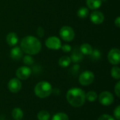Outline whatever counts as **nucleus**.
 <instances>
[{
  "mask_svg": "<svg viewBox=\"0 0 120 120\" xmlns=\"http://www.w3.org/2000/svg\"><path fill=\"white\" fill-rule=\"evenodd\" d=\"M20 49L28 55H35L40 52L41 44L35 37L27 36L21 40Z\"/></svg>",
  "mask_w": 120,
  "mask_h": 120,
  "instance_id": "f257e3e1",
  "label": "nucleus"
},
{
  "mask_svg": "<svg viewBox=\"0 0 120 120\" xmlns=\"http://www.w3.org/2000/svg\"><path fill=\"white\" fill-rule=\"evenodd\" d=\"M68 102L75 108L82 106L86 101V93L79 88H72L66 94Z\"/></svg>",
  "mask_w": 120,
  "mask_h": 120,
  "instance_id": "f03ea898",
  "label": "nucleus"
},
{
  "mask_svg": "<svg viewBox=\"0 0 120 120\" xmlns=\"http://www.w3.org/2000/svg\"><path fill=\"white\" fill-rule=\"evenodd\" d=\"M34 91L35 95L37 97L40 98H44L51 94L53 89L51 84L49 82L46 81H41L37 84Z\"/></svg>",
  "mask_w": 120,
  "mask_h": 120,
  "instance_id": "7ed1b4c3",
  "label": "nucleus"
},
{
  "mask_svg": "<svg viewBox=\"0 0 120 120\" xmlns=\"http://www.w3.org/2000/svg\"><path fill=\"white\" fill-rule=\"evenodd\" d=\"M60 36L65 41H71L74 39L75 34L74 30L70 26H63L60 30Z\"/></svg>",
  "mask_w": 120,
  "mask_h": 120,
  "instance_id": "20e7f679",
  "label": "nucleus"
},
{
  "mask_svg": "<svg viewBox=\"0 0 120 120\" xmlns=\"http://www.w3.org/2000/svg\"><path fill=\"white\" fill-rule=\"evenodd\" d=\"M94 74L89 70L84 71L79 77V82L83 86H88L93 83L94 80Z\"/></svg>",
  "mask_w": 120,
  "mask_h": 120,
  "instance_id": "39448f33",
  "label": "nucleus"
},
{
  "mask_svg": "<svg viewBox=\"0 0 120 120\" xmlns=\"http://www.w3.org/2000/svg\"><path fill=\"white\" fill-rule=\"evenodd\" d=\"M98 100L101 105L104 106H109L113 103L114 96L111 92L105 91L101 93L98 96Z\"/></svg>",
  "mask_w": 120,
  "mask_h": 120,
  "instance_id": "423d86ee",
  "label": "nucleus"
},
{
  "mask_svg": "<svg viewBox=\"0 0 120 120\" xmlns=\"http://www.w3.org/2000/svg\"><path fill=\"white\" fill-rule=\"evenodd\" d=\"M45 45L47 48L52 49V50H58L60 49L62 44L59 38L57 37H49L46 41Z\"/></svg>",
  "mask_w": 120,
  "mask_h": 120,
  "instance_id": "0eeeda50",
  "label": "nucleus"
},
{
  "mask_svg": "<svg viewBox=\"0 0 120 120\" xmlns=\"http://www.w3.org/2000/svg\"><path fill=\"white\" fill-rule=\"evenodd\" d=\"M108 59L109 62L112 65H118L120 62V51L117 48L112 49L108 54Z\"/></svg>",
  "mask_w": 120,
  "mask_h": 120,
  "instance_id": "6e6552de",
  "label": "nucleus"
},
{
  "mask_svg": "<svg viewBox=\"0 0 120 120\" xmlns=\"http://www.w3.org/2000/svg\"><path fill=\"white\" fill-rule=\"evenodd\" d=\"M32 74L31 69L27 66H22L19 68L16 71V76L18 79L21 80L27 79Z\"/></svg>",
  "mask_w": 120,
  "mask_h": 120,
  "instance_id": "1a4fd4ad",
  "label": "nucleus"
},
{
  "mask_svg": "<svg viewBox=\"0 0 120 120\" xmlns=\"http://www.w3.org/2000/svg\"><path fill=\"white\" fill-rule=\"evenodd\" d=\"M8 88L11 93H18L22 88V84L19 79L13 78L8 83Z\"/></svg>",
  "mask_w": 120,
  "mask_h": 120,
  "instance_id": "9d476101",
  "label": "nucleus"
},
{
  "mask_svg": "<svg viewBox=\"0 0 120 120\" xmlns=\"http://www.w3.org/2000/svg\"><path fill=\"white\" fill-rule=\"evenodd\" d=\"M90 20L94 24L100 25L103 22L105 16L102 12L99 11H94L90 15Z\"/></svg>",
  "mask_w": 120,
  "mask_h": 120,
  "instance_id": "9b49d317",
  "label": "nucleus"
},
{
  "mask_svg": "<svg viewBox=\"0 0 120 120\" xmlns=\"http://www.w3.org/2000/svg\"><path fill=\"white\" fill-rule=\"evenodd\" d=\"M83 54L82 53V52L80 51L79 49H75V50L72 51V54H71V57H70V59H71V61H72L73 63H79L81 62L82 60H83Z\"/></svg>",
  "mask_w": 120,
  "mask_h": 120,
  "instance_id": "f8f14e48",
  "label": "nucleus"
},
{
  "mask_svg": "<svg viewBox=\"0 0 120 120\" xmlns=\"http://www.w3.org/2000/svg\"><path fill=\"white\" fill-rule=\"evenodd\" d=\"M10 55H11V57L12 59H13L15 60H18L22 57L23 51H22V49L20 47L15 46L11 50Z\"/></svg>",
  "mask_w": 120,
  "mask_h": 120,
  "instance_id": "ddd939ff",
  "label": "nucleus"
},
{
  "mask_svg": "<svg viewBox=\"0 0 120 120\" xmlns=\"http://www.w3.org/2000/svg\"><path fill=\"white\" fill-rule=\"evenodd\" d=\"M6 42L11 46H15L18 42V37L15 32H9L6 36Z\"/></svg>",
  "mask_w": 120,
  "mask_h": 120,
  "instance_id": "4468645a",
  "label": "nucleus"
},
{
  "mask_svg": "<svg viewBox=\"0 0 120 120\" xmlns=\"http://www.w3.org/2000/svg\"><path fill=\"white\" fill-rule=\"evenodd\" d=\"M87 6L92 10H96L100 8L102 5V0H86Z\"/></svg>",
  "mask_w": 120,
  "mask_h": 120,
  "instance_id": "2eb2a0df",
  "label": "nucleus"
},
{
  "mask_svg": "<svg viewBox=\"0 0 120 120\" xmlns=\"http://www.w3.org/2000/svg\"><path fill=\"white\" fill-rule=\"evenodd\" d=\"M79 50L83 55H90L93 51V48L89 44L84 43L81 45Z\"/></svg>",
  "mask_w": 120,
  "mask_h": 120,
  "instance_id": "dca6fc26",
  "label": "nucleus"
},
{
  "mask_svg": "<svg viewBox=\"0 0 120 120\" xmlns=\"http://www.w3.org/2000/svg\"><path fill=\"white\" fill-rule=\"evenodd\" d=\"M71 62L72 61H71V59H70V57H69L68 56H62L59 59L58 64L62 68H67L70 65Z\"/></svg>",
  "mask_w": 120,
  "mask_h": 120,
  "instance_id": "f3484780",
  "label": "nucleus"
},
{
  "mask_svg": "<svg viewBox=\"0 0 120 120\" xmlns=\"http://www.w3.org/2000/svg\"><path fill=\"white\" fill-rule=\"evenodd\" d=\"M11 115L14 120H21L23 117V111L20 108H15L12 110Z\"/></svg>",
  "mask_w": 120,
  "mask_h": 120,
  "instance_id": "a211bd4d",
  "label": "nucleus"
},
{
  "mask_svg": "<svg viewBox=\"0 0 120 120\" xmlns=\"http://www.w3.org/2000/svg\"><path fill=\"white\" fill-rule=\"evenodd\" d=\"M89 13V10L86 7H81L77 11V15L80 18H86L88 17Z\"/></svg>",
  "mask_w": 120,
  "mask_h": 120,
  "instance_id": "6ab92c4d",
  "label": "nucleus"
},
{
  "mask_svg": "<svg viewBox=\"0 0 120 120\" xmlns=\"http://www.w3.org/2000/svg\"><path fill=\"white\" fill-rule=\"evenodd\" d=\"M98 98V94L95 91H89L86 94V99L89 102H94Z\"/></svg>",
  "mask_w": 120,
  "mask_h": 120,
  "instance_id": "aec40b11",
  "label": "nucleus"
},
{
  "mask_svg": "<svg viewBox=\"0 0 120 120\" xmlns=\"http://www.w3.org/2000/svg\"><path fill=\"white\" fill-rule=\"evenodd\" d=\"M50 114L46 110H41L37 114L38 120H50Z\"/></svg>",
  "mask_w": 120,
  "mask_h": 120,
  "instance_id": "412c9836",
  "label": "nucleus"
},
{
  "mask_svg": "<svg viewBox=\"0 0 120 120\" xmlns=\"http://www.w3.org/2000/svg\"><path fill=\"white\" fill-rule=\"evenodd\" d=\"M51 120H69V117L66 113L58 112L53 116Z\"/></svg>",
  "mask_w": 120,
  "mask_h": 120,
  "instance_id": "4be33fe9",
  "label": "nucleus"
},
{
  "mask_svg": "<svg viewBox=\"0 0 120 120\" xmlns=\"http://www.w3.org/2000/svg\"><path fill=\"white\" fill-rule=\"evenodd\" d=\"M111 75L115 79H120V69L117 66H114L111 70Z\"/></svg>",
  "mask_w": 120,
  "mask_h": 120,
  "instance_id": "5701e85b",
  "label": "nucleus"
},
{
  "mask_svg": "<svg viewBox=\"0 0 120 120\" xmlns=\"http://www.w3.org/2000/svg\"><path fill=\"white\" fill-rule=\"evenodd\" d=\"M94 60H98L101 58V53L98 49H93L91 53L89 55Z\"/></svg>",
  "mask_w": 120,
  "mask_h": 120,
  "instance_id": "b1692460",
  "label": "nucleus"
},
{
  "mask_svg": "<svg viewBox=\"0 0 120 120\" xmlns=\"http://www.w3.org/2000/svg\"><path fill=\"white\" fill-rule=\"evenodd\" d=\"M34 62V58L30 55H26L23 57V63L26 65H32Z\"/></svg>",
  "mask_w": 120,
  "mask_h": 120,
  "instance_id": "393cba45",
  "label": "nucleus"
},
{
  "mask_svg": "<svg viewBox=\"0 0 120 120\" xmlns=\"http://www.w3.org/2000/svg\"><path fill=\"white\" fill-rule=\"evenodd\" d=\"M98 120H115V119L112 116H111V115H110L103 114V115H101V116L98 117Z\"/></svg>",
  "mask_w": 120,
  "mask_h": 120,
  "instance_id": "a878e982",
  "label": "nucleus"
},
{
  "mask_svg": "<svg viewBox=\"0 0 120 120\" xmlns=\"http://www.w3.org/2000/svg\"><path fill=\"white\" fill-rule=\"evenodd\" d=\"M113 115H114V117L116 120H120V105H117L116 107V108L115 109V110L113 112Z\"/></svg>",
  "mask_w": 120,
  "mask_h": 120,
  "instance_id": "bb28decb",
  "label": "nucleus"
},
{
  "mask_svg": "<svg viewBox=\"0 0 120 120\" xmlns=\"http://www.w3.org/2000/svg\"><path fill=\"white\" fill-rule=\"evenodd\" d=\"M60 49H62V51L65 53H69L70 51H71L72 50V47L69 45V44H64L62 45Z\"/></svg>",
  "mask_w": 120,
  "mask_h": 120,
  "instance_id": "cd10ccee",
  "label": "nucleus"
},
{
  "mask_svg": "<svg viewBox=\"0 0 120 120\" xmlns=\"http://www.w3.org/2000/svg\"><path fill=\"white\" fill-rule=\"evenodd\" d=\"M115 93L118 98L120 97V82H118L115 86Z\"/></svg>",
  "mask_w": 120,
  "mask_h": 120,
  "instance_id": "c85d7f7f",
  "label": "nucleus"
},
{
  "mask_svg": "<svg viewBox=\"0 0 120 120\" xmlns=\"http://www.w3.org/2000/svg\"><path fill=\"white\" fill-rule=\"evenodd\" d=\"M37 35L39 37H43L44 35V28L41 27H39L37 28Z\"/></svg>",
  "mask_w": 120,
  "mask_h": 120,
  "instance_id": "c756f323",
  "label": "nucleus"
},
{
  "mask_svg": "<svg viewBox=\"0 0 120 120\" xmlns=\"http://www.w3.org/2000/svg\"><path fill=\"white\" fill-rule=\"evenodd\" d=\"M115 26L117 27V28H119L120 27V17H117L116 19H115Z\"/></svg>",
  "mask_w": 120,
  "mask_h": 120,
  "instance_id": "7c9ffc66",
  "label": "nucleus"
},
{
  "mask_svg": "<svg viewBox=\"0 0 120 120\" xmlns=\"http://www.w3.org/2000/svg\"><path fill=\"white\" fill-rule=\"evenodd\" d=\"M79 65H77V64H76V65H75L72 67V70L74 72H77L79 70Z\"/></svg>",
  "mask_w": 120,
  "mask_h": 120,
  "instance_id": "2f4dec72",
  "label": "nucleus"
}]
</instances>
